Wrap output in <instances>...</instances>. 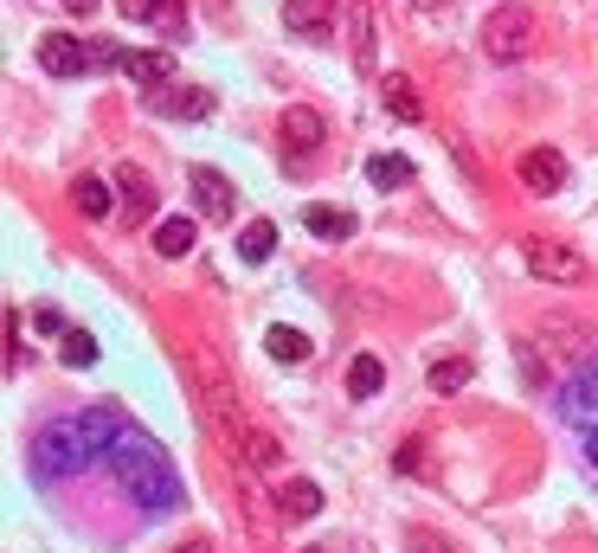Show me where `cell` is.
I'll return each mask as SVG.
<instances>
[{"label": "cell", "instance_id": "6da1fadb", "mask_svg": "<svg viewBox=\"0 0 598 553\" xmlns=\"http://www.w3.org/2000/svg\"><path fill=\"white\" fill-rule=\"evenodd\" d=\"M129 425L116 418L110 406H90V412H77V418H45L33 432V477L39 482H65L77 477V470H90L97 457H110L116 438H122Z\"/></svg>", "mask_w": 598, "mask_h": 553}, {"label": "cell", "instance_id": "7a4b0ae2", "mask_svg": "<svg viewBox=\"0 0 598 553\" xmlns=\"http://www.w3.org/2000/svg\"><path fill=\"white\" fill-rule=\"evenodd\" d=\"M110 470H116V482L149 509V515H168V509L181 502V477H174V464H168L161 444L142 438V432H122V438H116Z\"/></svg>", "mask_w": 598, "mask_h": 553}, {"label": "cell", "instance_id": "3957f363", "mask_svg": "<svg viewBox=\"0 0 598 553\" xmlns=\"http://www.w3.org/2000/svg\"><path fill=\"white\" fill-rule=\"evenodd\" d=\"M188 380H193V393H200V406H206V418L220 425L225 438H238L245 412H238V400H232V380H225V368L206 354V348H188Z\"/></svg>", "mask_w": 598, "mask_h": 553}, {"label": "cell", "instance_id": "277c9868", "mask_svg": "<svg viewBox=\"0 0 598 553\" xmlns=\"http://www.w3.org/2000/svg\"><path fill=\"white\" fill-rule=\"evenodd\" d=\"M483 52L495 59V65H515V59H527V52H534V7H522V0H502V7H489V20H483Z\"/></svg>", "mask_w": 598, "mask_h": 553}, {"label": "cell", "instance_id": "5b68a950", "mask_svg": "<svg viewBox=\"0 0 598 553\" xmlns=\"http://www.w3.org/2000/svg\"><path fill=\"white\" fill-rule=\"evenodd\" d=\"M110 52H90L77 33H45L39 39V72L45 77H84L90 65H104Z\"/></svg>", "mask_w": 598, "mask_h": 553}, {"label": "cell", "instance_id": "8992f818", "mask_svg": "<svg viewBox=\"0 0 598 553\" xmlns=\"http://www.w3.org/2000/svg\"><path fill=\"white\" fill-rule=\"evenodd\" d=\"M522 264L541 277V284H586V258L566 252V245H554V238H527Z\"/></svg>", "mask_w": 598, "mask_h": 553}, {"label": "cell", "instance_id": "52a82bcc", "mask_svg": "<svg viewBox=\"0 0 598 553\" xmlns=\"http://www.w3.org/2000/svg\"><path fill=\"white\" fill-rule=\"evenodd\" d=\"M277 142H284V155H316V148L329 142V116L316 110V104H290V110L277 116Z\"/></svg>", "mask_w": 598, "mask_h": 553}, {"label": "cell", "instance_id": "ba28073f", "mask_svg": "<svg viewBox=\"0 0 598 553\" xmlns=\"http://www.w3.org/2000/svg\"><path fill=\"white\" fill-rule=\"evenodd\" d=\"M515 174H522L527 193H566V181H573V168H566V155L560 148H527L522 161H515Z\"/></svg>", "mask_w": 598, "mask_h": 553}, {"label": "cell", "instance_id": "9c48e42d", "mask_svg": "<svg viewBox=\"0 0 598 553\" xmlns=\"http://www.w3.org/2000/svg\"><path fill=\"white\" fill-rule=\"evenodd\" d=\"M560 418H566V425H592V418H598V354H592V361H579L573 380L560 386Z\"/></svg>", "mask_w": 598, "mask_h": 553}, {"label": "cell", "instance_id": "30bf717a", "mask_svg": "<svg viewBox=\"0 0 598 553\" xmlns=\"http://www.w3.org/2000/svg\"><path fill=\"white\" fill-rule=\"evenodd\" d=\"M149 110L154 116H206V110H213V97H206L200 84L168 77V84H154V91H149Z\"/></svg>", "mask_w": 598, "mask_h": 553}, {"label": "cell", "instance_id": "8fae6325", "mask_svg": "<svg viewBox=\"0 0 598 553\" xmlns=\"http://www.w3.org/2000/svg\"><path fill=\"white\" fill-rule=\"evenodd\" d=\"M284 26L297 39H329L335 33V0H290V7H284Z\"/></svg>", "mask_w": 598, "mask_h": 553}, {"label": "cell", "instance_id": "7c38bea8", "mask_svg": "<svg viewBox=\"0 0 598 553\" xmlns=\"http://www.w3.org/2000/svg\"><path fill=\"white\" fill-rule=\"evenodd\" d=\"M193 200H200V213L206 220H232V181H225L220 168H193Z\"/></svg>", "mask_w": 598, "mask_h": 553}, {"label": "cell", "instance_id": "4fadbf2b", "mask_svg": "<svg viewBox=\"0 0 598 553\" xmlns=\"http://www.w3.org/2000/svg\"><path fill=\"white\" fill-rule=\"evenodd\" d=\"M116 193H122V213L129 220H154V181L129 161V168H116Z\"/></svg>", "mask_w": 598, "mask_h": 553}, {"label": "cell", "instance_id": "5bb4252c", "mask_svg": "<svg viewBox=\"0 0 598 553\" xmlns=\"http://www.w3.org/2000/svg\"><path fill=\"white\" fill-rule=\"evenodd\" d=\"M116 65H122L129 84H142V91H154V84L174 77V59H168V52H116Z\"/></svg>", "mask_w": 598, "mask_h": 553}, {"label": "cell", "instance_id": "9a60e30c", "mask_svg": "<svg viewBox=\"0 0 598 553\" xmlns=\"http://www.w3.org/2000/svg\"><path fill=\"white\" fill-rule=\"evenodd\" d=\"M302 225H309L316 238H329V245L354 238V213H348V206H322V200H316V206H302Z\"/></svg>", "mask_w": 598, "mask_h": 553}, {"label": "cell", "instance_id": "2e32d148", "mask_svg": "<svg viewBox=\"0 0 598 553\" xmlns=\"http://www.w3.org/2000/svg\"><path fill=\"white\" fill-rule=\"evenodd\" d=\"M232 444H238V457H245L252 470H277V464H284V450H277V438H270L264 425H238Z\"/></svg>", "mask_w": 598, "mask_h": 553}, {"label": "cell", "instance_id": "e0dca14e", "mask_svg": "<svg viewBox=\"0 0 598 553\" xmlns=\"http://www.w3.org/2000/svg\"><path fill=\"white\" fill-rule=\"evenodd\" d=\"M264 348H270V361H284V368H302V361L316 354V341L302 329H290V322H277V329L264 334Z\"/></svg>", "mask_w": 598, "mask_h": 553}, {"label": "cell", "instance_id": "ac0fdd59", "mask_svg": "<svg viewBox=\"0 0 598 553\" xmlns=\"http://www.w3.org/2000/svg\"><path fill=\"white\" fill-rule=\"evenodd\" d=\"M348 39H354V65L374 72V13H367V0L348 7Z\"/></svg>", "mask_w": 598, "mask_h": 553}, {"label": "cell", "instance_id": "d6986e66", "mask_svg": "<svg viewBox=\"0 0 598 553\" xmlns=\"http://www.w3.org/2000/svg\"><path fill=\"white\" fill-rule=\"evenodd\" d=\"M193 238H200V225L193 220H161L154 225V252H161V258H188Z\"/></svg>", "mask_w": 598, "mask_h": 553}, {"label": "cell", "instance_id": "ffe728a7", "mask_svg": "<svg viewBox=\"0 0 598 553\" xmlns=\"http://www.w3.org/2000/svg\"><path fill=\"white\" fill-rule=\"evenodd\" d=\"M277 509H284V515H297V521L322 515V489H316V482H309V477L284 482V496H277Z\"/></svg>", "mask_w": 598, "mask_h": 553}, {"label": "cell", "instance_id": "44dd1931", "mask_svg": "<svg viewBox=\"0 0 598 553\" xmlns=\"http://www.w3.org/2000/svg\"><path fill=\"white\" fill-rule=\"evenodd\" d=\"M470 380H477V368H470V361H463V354H450V361H438V368L425 373V386H431V393H438V400H445V393H463V386H470Z\"/></svg>", "mask_w": 598, "mask_h": 553}, {"label": "cell", "instance_id": "7402d4cb", "mask_svg": "<svg viewBox=\"0 0 598 553\" xmlns=\"http://www.w3.org/2000/svg\"><path fill=\"white\" fill-rule=\"evenodd\" d=\"M142 20H149L154 33L181 39L188 33V0H142Z\"/></svg>", "mask_w": 598, "mask_h": 553}, {"label": "cell", "instance_id": "603a6c76", "mask_svg": "<svg viewBox=\"0 0 598 553\" xmlns=\"http://www.w3.org/2000/svg\"><path fill=\"white\" fill-rule=\"evenodd\" d=\"M270 252H277V225H270V220H252L245 232H238V258H245V264H264Z\"/></svg>", "mask_w": 598, "mask_h": 553}, {"label": "cell", "instance_id": "cb8c5ba5", "mask_svg": "<svg viewBox=\"0 0 598 553\" xmlns=\"http://www.w3.org/2000/svg\"><path fill=\"white\" fill-rule=\"evenodd\" d=\"M367 181H374L380 193H393V187H412V161H406V155H374V161H367Z\"/></svg>", "mask_w": 598, "mask_h": 553}, {"label": "cell", "instance_id": "d4e9b609", "mask_svg": "<svg viewBox=\"0 0 598 553\" xmlns=\"http://www.w3.org/2000/svg\"><path fill=\"white\" fill-rule=\"evenodd\" d=\"M380 386H386V368H380L374 354H354V368H348V393H354V400H374Z\"/></svg>", "mask_w": 598, "mask_h": 553}, {"label": "cell", "instance_id": "484cf974", "mask_svg": "<svg viewBox=\"0 0 598 553\" xmlns=\"http://www.w3.org/2000/svg\"><path fill=\"white\" fill-rule=\"evenodd\" d=\"M386 110L399 116V123H418V116H425V104H418V91H412V77H386Z\"/></svg>", "mask_w": 598, "mask_h": 553}, {"label": "cell", "instance_id": "4316f807", "mask_svg": "<svg viewBox=\"0 0 598 553\" xmlns=\"http://www.w3.org/2000/svg\"><path fill=\"white\" fill-rule=\"evenodd\" d=\"M72 206L84 213V220H104V213H110V187L97 181V174H84V181L72 187Z\"/></svg>", "mask_w": 598, "mask_h": 553}, {"label": "cell", "instance_id": "83f0119b", "mask_svg": "<svg viewBox=\"0 0 598 553\" xmlns=\"http://www.w3.org/2000/svg\"><path fill=\"white\" fill-rule=\"evenodd\" d=\"M58 361H65V368H90V361H97V341H90L84 329H72L65 334V348H58Z\"/></svg>", "mask_w": 598, "mask_h": 553}, {"label": "cell", "instance_id": "f1b7e54d", "mask_svg": "<svg viewBox=\"0 0 598 553\" xmlns=\"http://www.w3.org/2000/svg\"><path fill=\"white\" fill-rule=\"evenodd\" d=\"M238 509H245V521H252V534H258V541H270V515H264V502H258V489H252V482L238 489Z\"/></svg>", "mask_w": 598, "mask_h": 553}, {"label": "cell", "instance_id": "f546056e", "mask_svg": "<svg viewBox=\"0 0 598 553\" xmlns=\"http://www.w3.org/2000/svg\"><path fill=\"white\" fill-rule=\"evenodd\" d=\"M541 334H566V348H586V341H592V329H586V322H573V316H547Z\"/></svg>", "mask_w": 598, "mask_h": 553}, {"label": "cell", "instance_id": "4dcf8cb0", "mask_svg": "<svg viewBox=\"0 0 598 553\" xmlns=\"http://www.w3.org/2000/svg\"><path fill=\"white\" fill-rule=\"evenodd\" d=\"M406 553H457V547H450V541H438L431 528H412V547Z\"/></svg>", "mask_w": 598, "mask_h": 553}, {"label": "cell", "instance_id": "1f68e13d", "mask_svg": "<svg viewBox=\"0 0 598 553\" xmlns=\"http://www.w3.org/2000/svg\"><path fill=\"white\" fill-rule=\"evenodd\" d=\"M33 329L39 334H72V329H65V316H58L52 302H45V309H33Z\"/></svg>", "mask_w": 598, "mask_h": 553}, {"label": "cell", "instance_id": "d6a6232c", "mask_svg": "<svg viewBox=\"0 0 598 553\" xmlns=\"http://www.w3.org/2000/svg\"><path fill=\"white\" fill-rule=\"evenodd\" d=\"M579 438H586V464L598 470V418H592V425H579Z\"/></svg>", "mask_w": 598, "mask_h": 553}, {"label": "cell", "instance_id": "836d02e7", "mask_svg": "<svg viewBox=\"0 0 598 553\" xmlns=\"http://www.w3.org/2000/svg\"><path fill=\"white\" fill-rule=\"evenodd\" d=\"M412 7H418V13H425V20H438V13H445L450 0H412Z\"/></svg>", "mask_w": 598, "mask_h": 553}, {"label": "cell", "instance_id": "e575fe53", "mask_svg": "<svg viewBox=\"0 0 598 553\" xmlns=\"http://www.w3.org/2000/svg\"><path fill=\"white\" fill-rule=\"evenodd\" d=\"M65 13H84V20H90V13H97V0H65Z\"/></svg>", "mask_w": 598, "mask_h": 553}, {"label": "cell", "instance_id": "d590c367", "mask_svg": "<svg viewBox=\"0 0 598 553\" xmlns=\"http://www.w3.org/2000/svg\"><path fill=\"white\" fill-rule=\"evenodd\" d=\"M181 553H220V547H213V541H188Z\"/></svg>", "mask_w": 598, "mask_h": 553}, {"label": "cell", "instance_id": "8d00e7d4", "mask_svg": "<svg viewBox=\"0 0 598 553\" xmlns=\"http://www.w3.org/2000/svg\"><path fill=\"white\" fill-rule=\"evenodd\" d=\"M302 553H322V547H302Z\"/></svg>", "mask_w": 598, "mask_h": 553}]
</instances>
